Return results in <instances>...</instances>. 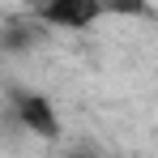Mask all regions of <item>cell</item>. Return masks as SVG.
Wrapping results in <instances>:
<instances>
[{
    "mask_svg": "<svg viewBox=\"0 0 158 158\" xmlns=\"http://www.w3.org/2000/svg\"><path fill=\"white\" fill-rule=\"evenodd\" d=\"M4 103H9V115H13V124L22 132L39 137V141H56L60 137V111H56L52 94H43L34 85H9Z\"/></svg>",
    "mask_w": 158,
    "mask_h": 158,
    "instance_id": "1",
    "label": "cell"
},
{
    "mask_svg": "<svg viewBox=\"0 0 158 158\" xmlns=\"http://www.w3.org/2000/svg\"><path fill=\"white\" fill-rule=\"evenodd\" d=\"M34 17L47 30H90L94 22H103V4L98 0H43Z\"/></svg>",
    "mask_w": 158,
    "mask_h": 158,
    "instance_id": "2",
    "label": "cell"
},
{
    "mask_svg": "<svg viewBox=\"0 0 158 158\" xmlns=\"http://www.w3.org/2000/svg\"><path fill=\"white\" fill-rule=\"evenodd\" d=\"M43 39H47V26L34 13L0 22V56H30V52L43 47Z\"/></svg>",
    "mask_w": 158,
    "mask_h": 158,
    "instance_id": "3",
    "label": "cell"
},
{
    "mask_svg": "<svg viewBox=\"0 0 158 158\" xmlns=\"http://www.w3.org/2000/svg\"><path fill=\"white\" fill-rule=\"evenodd\" d=\"M103 4V17H128V22H141L150 17V0H98Z\"/></svg>",
    "mask_w": 158,
    "mask_h": 158,
    "instance_id": "4",
    "label": "cell"
},
{
    "mask_svg": "<svg viewBox=\"0 0 158 158\" xmlns=\"http://www.w3.org/2000/svg\"><path fill=\"white\" fill-rule=\"evenodd\" d=\"M64 158H103V154H90V150H73V154H64Z\"/></svg>",
    "mask_w": 158,
    "mask_h": 158,
    "instance_id": "5",
    "label": "cell"
},
{
    "mask_svg": "<svg viewBox=\"0 0 158 158\" xmlns=\"http://www.w3.org/2000/svg\"><path fill=\"white\" fill-rule=\"evenodd\" d=\"M39 4H43V0H22V9H26V13H34Z\"/></svg>",
    "mask_w": 158,
    "mask_h": 158,
    "instance_id": "6",
    "label": "cell"
}]
</instances>
